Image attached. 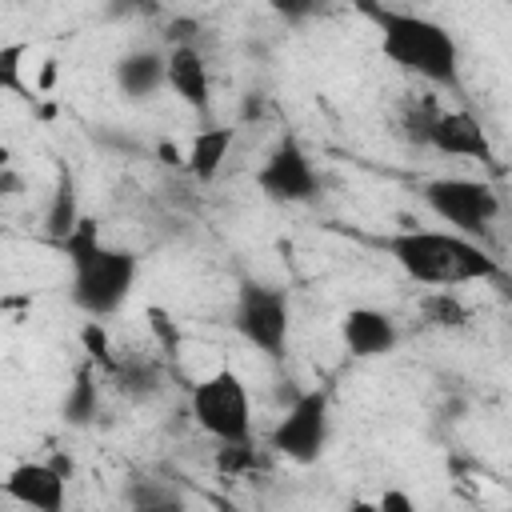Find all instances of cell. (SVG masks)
I'll use <instances>...</instances> for the list:
<instances>
[{"label": "cell", "instance_id": "1", "mask_svg": "<svg viewBox=\"0 0 512 512\" xmlns=\"http://www.w3.org/2000/svg\"><path fill=\"white\" fill-rule=\"evenodd\" d=\"M356 8L376 24L380 32V52L408 76L432 84V88H448L460 92V48L452 40V32L420 12H404V8H388L380 0H356Z\"/></svg>", "mask_w": 512, "mask_h": 512}, {"label": "cell", "instance_id": "2", "mask_svg": "<svg viewBox=\"0 0 512 512\" xmlns=\"http://www.w3.org/2000/svg\"><path fill=\"white\" fill-rule=\"evenodd\" d=\"M388 256L400 264V272L428 288H460L476 280L504 276L500 260L472 236H460L452 228H404L384 240Z\"/></svg>", "mask_w": 512, "mask_h": 512}, {"label": "cell", "instance_id": "3", "mask_svg": "<svg viewBox=\"0 0 512 512\" xmlns=\"http://www.w3.org/2000/svg\"><path fill=\"white\" fill-rule=\"evenodd\" d=\"M60 248H64L68 268H72V284H68L72 304L88 320H104V316L120 312L124 300L132 296V284L140 272L136 252L104 244L92 216H80V224L60 240Z\"/></svg>", "mask_w": 512, "mask_h": 512}, {"label": "cell", "instance_id": "4", "mask_svg": "<svg viewBox=\"0 0 512 512\" xmlns=\"http://www.w3.org/2000/svg\"><path fill=\"white\" fill-rule=\"evenodd\" d=\"M188 412L196 428L216 444L252 440V396L232 368H216L212 376L196 380L188 388Z\"/></svg>", "mask_w": 512, "mask_h": 512}, {"label": "cell", "instance_id": "5", "mask_svg": "<svg viewBox=\"0 0 512 512\" xmlns=\"http://www.w3.org/2000/svg\"><path fill=\"white\" fill-rule=\"evenodd\" d=\"M420 200L436 220L472 240H480L500 216V192L472 176H432L420 184Z\"/></svg>", "mask_w": 512, "mask_h": 512}, {"label": "cell", "instance_id": "6", "mask_svg": "<svg viewBox=\"0 0 512 512\" xmlns=\"http://www.w3.org/2000/svg\"><path fill=\"white\" fill-rule=\"evenodd\" d=\"M232 328L244 344H252L256 352L280 360L288 348V332H292V312H288V296L272 284L260 280H244L236 292V308H232Z\"/></svg>", "mask_w": 512, "mask_h": 512}, {"label": "cell", "instance_id": "7", "mask_svg": "<svg viewBox=\"0 0 512 512\" xmlns=\"http://www.w3.org/2000/svg\"><path fill=\"white\" fill-rule=\"evenodd\" d=\"M328 428H332L328 392L308 388L288 400V408L280 412V420L268 432V448L292 464H316L328 448Z\"/></svg>", "mask_w": 512, "mask_h": 512}, {"label": "cell", "instance_id": "8", "mask_svg": "<svg viewBox=\"0 0 512 512\" xmlns=\"http://www.w3.org/2000/svg\"><path fill=\"white\" fill-rule=\"evenodd\" d=\"M256 188L272 204H308L320 196L316 164L296 136H280L268 148V156L256 168Z\"/></svg>", "mask_w": 512, "mask_h": 512}, {"label": "cell", "instance_id": "9", "mask_svg": "<svg viewBox=\"0 0 512 512\" xmlns=\"http://www.w3.org/2000/svg\"><path fill=\"white\" fill-rule=\"evenodd\" d=\"M428 148L440 156H456V160H480V164L496 160L484 124L468 108H440L428 128Z\"/></svg>", "mask_w": 512, "mask_h": 512}, {"label": "cell", "instance_id": "10", "mask_svg": "<svg viewBox=\"0 0 512 512\" xmlns=\"http://www.w3.org/2000/svg\"><path fill=\"white\" fill-rule=\"evenodd\" d=\"M0 492L24 508L60 512L68 500V476L52 460H24V464L8 468V476L0 480Z\"/></svg>", "mask_w": 512, "mask_h": 512}, {"label": "cell", "instance_id": "11", "mask_svg": "<svg viewBox=\"0 0 512 512\" xmlns=\"http://www.w3.org/2000/svg\"><path fill=\"white\" fill-rule=\"evenodd\" d=\"M164 88L176 92L180 104H188L196 116L212 112V72H208V56L200 48L176 44L164 56Z\"/></svg>", "mask_w": 512, "mask_h": 512}, {"label": "cell", "instance_id": "12", "mask_svg": "<svg viewBox=\"0 0 512 512\" xmlns=\"http://www.w3.org/2000/svg\"><path fill=\"white\" fill-rule=\"evenodd\" d=\"M340 340L344 348L356 356V360H376V356H388L396 352L400 344V328L388 312L380 308H348L344 320H340Z\"/></svg>", "mask_w": 512, "mask_h": 512}, {"label": "cell", "instance_id": "13", "mask_svg": "<svg viewBox=\"0 0 512 512\" xmlns=\"http://www.w3.org/2000/svg\"><path fill=\"white\" fill-rule=\"evenodd\" d=\"M164 48H132V52H124L120 60H116V68H112V80H116V88H120V96L124 100H148V96H156L160 88H164Z\"/></svg>", "mask_w": 512, "mask_h": 512}, {"label": "cell", "instance_id": "14", "mask_svg": "<svg viewBox=\"0 0 512 512\" xmlns=\"http://www.w3.org/2000/svg\"><path fill=\"white\" fill-rule=\"evenodd\" d=\"M232 136H236V132H232V128H224V124H208V128H200V132L192 136V144H188V152H184L180 168H184L196 184H212V180L220 176L224 160H228Z\"/></svg>", "mask_w": 512, "mask_h": 512}, {"label": "cell", "instance_id": "15", "mask_svg": "<svg viewBox=\"0 0 512 512\" xmlns=\"http://www.w3.org/2000/svg\"><path fill=\"white\" fill-rule=\"evenodd\" d=\"M108 376H112L116 392L128 396L132 404H148L164 392V368L152 356H112Z\"/></svg>", "mask_w": 512, "mask_h": 512}, {"label": "cell", "instance_id": "16", "mask_svg": "<svg viewBox=\"0 0 512 512\" xmlns=\"http://www.w3.org/2000/svg\"><path fill=\"white\" fill-rule=\"evenodd\" d=\"M80 196H76V176H72V168L68 164H60V172H56V188H52V196H48V208H44V236L52 240V244H60L76 224H80Z\"/></svg>", "mask_w": 512, "mask_h": 512}, {"label": "cell", "instance_id": "17", "mask_svg": "<svg viewBox=\"0 0 512 512\" xmlns=\"http://www.w3.org/2000/svg\"><path fill=\"white\" fill-rule=\"evenodd\" d=\"M96 412H100L96 368H92V364H84V368L76 372V380L68 384V392H64V420H68L72 428H88V424L96 420Z\"/></svg>", "mask_w": 512, "mask_h": 512}, {"label": "cell", "instance_id": "18", "mask_svg": "<svg viewBox=\"0 0 512 512\" xmlns=\"http://www.w3.org/2000/svg\"><path fill=\"white\" fill-rule=\"evenodd\" d=\"M468 304L452 292V288H436V292H428L424 300H420V320L428 324V328H464L468 324Z\"/></svg>", "mask_w": 512, "mask_h": 512}, {"label": "cell", "instance_id": "19", "mask_svg": "<svg viewBox=\"0 0 512 512\" xmlns=\"http://www.w3.org/2000/svg\"><path fill=\"white\" fill-rule=\"evenodd\" d=\"M28 52H32L28 40L0 44V92H12L16 100H36V88H28V80H24Z\"/></svg>", "mask_w": 512, "mask_h": 512}, {"label": "cell", "instance_id": "20", "mask_svg": "<svg viewBox=\"0 0 512 512\" xmlns=\"http://www.w3.org/2000/svg\"><path fill=\"white\" fill-rule=\"evenodd\" d=\"M124 504L136 512H160V508H184V496L164 480H132L124 484Z\"/></svg>", "mask_w": 512, "mask_h": 512}, {"label": "cell", "instance_id": "21", "mask_svg": "<svg viewBox=\"0 0 512 512\" xmlns=\"http://www.w3.org/2000/svg\"><path fill=\"white\" fill-rule=\"evenodd\" d=\"M256 464H260V456H256L252 440H228L216 452V468L228 476H248V472H256Z\"/></svg>", "mask_w": 512, "mask_h": 512}, {"label": "cell", "instance_id": "22", "mask_svg": "<svg viewBox=\"0 0 512 512\" xmlns=\"http://www.w3.org/2000/svg\"><path fill=\"white\" fill-rule=\"evenodd\" d=\"M440 112V104L432 100H420V104H408L404 120H400V136L416 148H428V128H432V116Z\"/></svg>", "mask_w": 512, "mask_h": 512}, {"label": "cell", "instance_id": "23", "mask_svg": "<svg viewBox=\"0 0 512 512\" xmlns=\"http://www.w3.org/2000/svg\"><path fill=\"white\" fill-rule=\"evenodd\" d=\"M272 8L288 20V24H304L312 16H320L328 8V0H272Z\"/></svg>", "mask_w": 512, "mask_h": 512}, {"label": "cell", "instance_id": "24", "mask_svg": "<svg viewBox=\"0 0 512 512\" xmlns=\"http://www.w3.org/2000/svg\"><path fill=\"white\" fill-rule=\"evenodd\" d=\"M376 508H380V512H412V500H408L404 492H384V496L376 500Z\"/></svg>", "mask_w": 512, "mask_h": 512}, {"label": "cell", "instance_id": "25", "mask_svg": "<svg viewBox=\"0 0 512 512\" xmlns=\"http://www.w3.org/2000/svg\"><path fill=\"white\" fill-rule=\"evenodd\" d=\"M20 188H24V180H20V176H16L8 164H0V204H4L8 196H16Z\"/></svg>", "mask_w": 512, "mask_h": 512}, {"label": "cell", "instance_id": "26", "mask_svg": "<svg viewBox=\"0 0 512 512\" xmlns=\"http://www.w3.org/2000/svg\"><path fill=\"white\" fill-rule=\"evenodd\" d=\"M264 4H272V0H264Z\"/></svg>", "mask_w": 512, "mask_h": 512}]
</instances>
